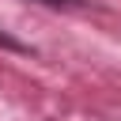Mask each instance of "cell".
<instances>
[{
	"label": "cell",
	"instance_id": "obj_1",
	"mask_svg": "<svg viewBox=\"0 0 121 121\" xmlns=\"http://www.w3.org/2000/svg\"><path fill=\"white\" fill-rule=\"evenodd\" d=\"M0 45H8V49H15V53H26V45L15 42V38H8V34H0Z\"/></svg>",
	"mask_w": 121,
	"mask_h": 121
},
{
	"label": "cell",
	"instance_id": "obj_2",
	"mask_svg": "<svg viewBox=\"0 0 121 121\" xmlns=\"http://www.w3.org/2000/svg\"><path fill=\"white\" fill-rule=\"evenodd\" d=\"M42 4H49V8H76L79 0H42Z\"/></svg>",
	"mask_w": 121,
	"mask_h": 121
}]
</instances>
